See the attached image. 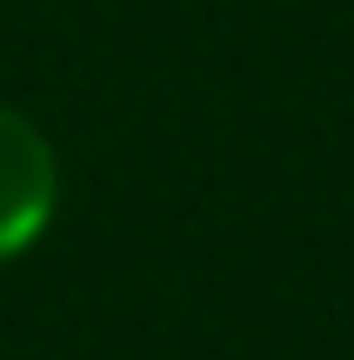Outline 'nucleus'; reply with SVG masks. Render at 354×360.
Returning <instances> with one entry per match:
<instances>
[{
  "label": "nucleus",
  "mask_w": 354,
  "mask_h": 360,
  "mask_svg": "<svg viewBox=\"0 0 354 360\" xmlns=\"http://www.w3.org/2000/svg\"><path fill=\"white\" fill-rule=\"evenodd\" d=\"M61 214V154L34 114L0 101V267L34 254Z\"/></svg>",
  "instance_id": "f257e3e1"
}]
</instances>
